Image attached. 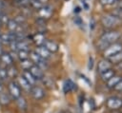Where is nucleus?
Returning a JSON list of instances; mask_svg holds the SVG:
<instances>
[{"label":"nucleus","mask_w":122,"mask_h":113,"mask_svg":"<svg viewBox=\"0 0 122 113\" xmlns=\"http://www.w3.org/2000/svg\"><path fill=\"white\" fill-rule=\"evenodd\" d=\"M119 37H120V34L118 32H116V31L107 32V33H105L101 37V39H100L97 47H98L99 49H106L112 44H113L115 41H117Z\"/></svg>","instance_id":"1"},{"label":"nucleus","mask_w":122,"mask_h":113,"mask_svg":"<svg viewBox=\"0 0 122 113\" xmlns=\"http://www.w3.org/2000/svg\"><path fill=\"white\" fill-rule=\"evenodd\" d=\"M30 59H31L30 61H31L33 64H35V66H37L38 67H40L42 70L48 68V63H47V61H46L45 59L41 58L39 55H37V53H36L35 51L31 52V53L30 54Z\"/></svg>","instance_id":"2"},{"label":"nucleus","mask_w":122,"mask_h":113,"mask_svg":"<svg viewBox=\"0 0 122 113\" xmlns=\"http://www.w3.org/2000/svg\"><path fill=\"white\" fill-rule=\"evenodd\" d=\"M9 94L10 98L16 100L21 96V88L16 82H10L9 84Z\"/></svg>","instance_id":"3"},{"label":"nucleus","mask_w":122,"mask_h":113,"mask_svg":"<svg viewBox=\"0 0 122 113\" xmlns=\"http://www.w3.org/2000/svg\"><path fill=\"white\" fill-rule=\"evenodd\" d=\"M120 23V19L116 18L115 16H113L112 14L110 15H105L102 17V24L107 27V28H111L113 26H116L117 24Z\"/></svg>","instance_id":"4"},{"label":"nucleus","mask_w":122,"mask_h":113,"mask_svg":"<svg viewBox=\"0 0 122 113\" xmlns=\"http://www.w3.org/2000/svg\"><path fill=\"white\" fill-rule=\"evenodd\" d=\"M122 50V45L121 44H112L109 47H107L104 51V55L107 58H110L113 56L114 54L120 52Z\"/></svg>","instance_id":"5"},{"label":"nucleus","mask_w":122,"mask_h":113,"mask_svg":"<svg viewBox=\"0 0 122 113\" xmlns=\"http://www.w3.org/2000/svg\"><path fill=\"white\" fill-rule=\"evenodd\" d=\"M107 106L111 109H117L122 106V99L116 96L111 97L107 100Z\"/></svg>","instance_id":"6"},{"label":"nucleus","mask_w":122,"mask_h":113,"mask_svg":"<svg viewBox=\"0 0 122 113\" xmlns=\"http://www.w3.org/2000/svg\"><path fill=\"white\" fill-rule=\"evenodd\" d=\"M30 92L32 98L35 99V100H41L45 97V91L40 86H36V85L32 86Z\"/></svg>","instance_id":"7"},{"label":"nucleus","mask_w":122,"mask_h":113,"mask_svg":"<svg viewBox=\"0 0 122 113\" xmlns=\"http://www.w3.org/2000/svg\"><path fill=\"white\" fill-rule=\"evenodd\" d=\"M51 13H52V9H51V7L47 6V5L43 6V7H42L41 9H39V10H38L39 18H41V19H43V20L46 19V18L51 17Z\"/></svg>","instance_id":"8"},{"label":"nucleus","mask_w":122,"mask_h":113,"mask_svg":"<svg viewBox=\"0 0 122 113\" xmlns=\"http://www.w3.org/2000/svg\"><path fill=\"white\" fill-rule=\"evenodd\" d=\"M29 70H30V72L31 73V75L33 76V78H34L36 81L42 80V79L44 78V76H45L43 70H42L40 67H38L37 66H35V65H33Z\"/></svg>","instance_id":"9"},{"label":"nucleus","mask_w":122,"mask_h":113,"mask_svg":"<svg viewBox=\"0 0 122 113\" xmlns=\"http://www.w3.org/2000/svg\"><path fill=\"white\" fill-rule=\"evenodd\" d=\"M43 47H44L49 52H51V53L56 52V51L58 50V48H59L58 45H57L55 42L51 41V40H45L44 43H43Z\"/></svg>","instance_id":"10"},{"label":"nucleus","mask_w":122,"mask_h":113,"mask_svg":"<svg viewBox=\"0 0 122 113\" xmlns=\"http://www.w3.org/2000/svg\"><path fill=\"white\" fill-rule=\"evenodd\" d=\"M35 52L37 53V55H39L41 58L47 60L51 57V52H49L43 46H38L35 49Z\"/></svg>","instance_id":"11"},{"label":"nucleus","mask_w":122,"mask_h":113,"mask_svg":"<svg viewBox=\"0 0 122 113\" xmlns=\"http://www.w3.org/2000/svg\"><path fill=\"white\" fill-rule=\"evenodd\" d=\"M0 61L6 65L7 66H12V63H13V59L11 58L10 54V53H7V52H3L1 55H0Z\"/></svg>","instance_id":"12"},{"label":"nucleus","mask_w":122,"mask_h":113,"mask_svg":"<svg viewBox=\"0 0 122 113\" xmlns=\"http://www.w3.org/2000/svg\"><path fill=\"white\" fill-rule=\"evenodd\" d=\"M22 77L31 85V86H34L35 84H36V80L33 78V76L31 75V73L30 72V70H24L22 72Z\"/></svg>","instance_id":"13"},{"label":"nucleus","mask_w":122,"mask_h":113,"mask_svg":"<svg viewBox=\"0 0 122 113\" xmlns=\"http://www.w3.org/2000/svg\"><path fill=\"white\" fill-rule=\"evenodd\" d=\"M17 85L20 86V88H22V89H24V90H26V91H30V89H31V85L21 76V77H18L17 78Z\"/></svg>","instance_id":"14"},{"label":"nucleus","mask_w":122,"mask_h":113,"mask_svg":"<svg viewBox=\"0 0 122 113\" xmlns=\"http://www.w3.org/2000/svg\"><path fill=\"white\" fill-rule=\"evenodd\" d=\"M111 66H112V64H111V62L109 60H101L99 62V64H98V71L100 73H102V72L110 69Z\"/></svg>","instance_id":"15"},{"label":"nucleus","mask_w":122,"mask_h":113,"mask_svg":"<svg viewBox=\"0 0 122 113\" xmlns=\"http://www.w3.org/2000/svg\"><path fill=\"white\" fill-rule=\"evenodd\" d=\"M12 41H14L13 32L1 34V42H2V43H4V44H10V43L12 42Z\"/></svg>","instance_id":"16"},{"label":"nucleus","mask_w":122,"mask_h":113,"mask_svg":"<svg viewBox=\"0 0 122 113\" xmlns=\"http://www.w3.org/2000/svg\"><path fill=\"white\" fill-rule=\"evenodd\" d=\"M10 103V96L9 93L1 92L0 93V104L3 105H8Z\"/></svg>","instance_id":"17"},{"label":"nucleus","mask_w":122,"mask_h":113,"mask_svg":"<svg viewBox=\"0 0 122 113\" xmlns=\"http://www.w3.org/2000/svg\"><path fill=\"white\" fill-rule=\"evenodd\" d=\"M16 104H17V107L20 109V110H26L28 104H27V101L24 97L20 96L18 99H16Z\"/></svg>","instance_id":"18"},{"label":"nucleus","mask_w":122,"mask_h":113,"mask_svg":"<svg viewBox=\"0 0 122 113\" xmlns=\"http://www.w3.org/2000/svg\"><path fill=\"white\" fill-rule=\"evenodd\" d=\"M101 74V78H102V80L103 81H109L112 77H113L114 76V71L112 70V69H108V70H106V71H104V72H102V73H100Z\"/></svg>","instance_id":"19"},{"label":"nucleus","mask_w":122,"mask_h":113,"mask_svg":"<svg viewBox=\"0 0 122 113\" xmlns=\"http://www.w3.org/2000/svg\"><path fill=\"white\" fill-rule=\"evenodd\" d=\"M63 88H64V92L68 93V92H70V91H71V90H73L75 88V85L71 80H67L65 82V84H64V87Z\"/></svg>","instance_id":"20"},{"label":"nucleus","mask_w":122,"mask_h":113,"mask_svg":"<svg viewBox=\"0 0 122 113\" xmlns=\"http://www.w3.org/2000/svg\"><path fill=\"white\" fill-rule=\"evenodd\" d=\"M33 41H34V43H35L36 45H38V46L43 45V43H44V41H45L44 34H43L42 32L36 33V34L33 36Z\"/></svg>","instance_id":"21"},{"label":"nucleus","mask_w":122,"mask_h":113,"mask_svg":"<svg viewBox=\"0 0 122 113\" xmlns=\"http://www.w3.org/2000/svg\"><path fill=\"white\" fill-rule=\"evenodd\" d=\"M121 80V77H119V76H113V77H112L108 82H107V85H108V86L109 87H111V88H114V86L118 84V82Z\"/></svg>","instance_id":"22"},{"label":"nucleus","mask_w":122,"mask_h":113,"mask_svg":"<svg viewBox=\"0 0 122 113\" xmlns=\"http://www.w3.org/2000/svg\"><path fill=\"white\" fill-rule=\"evenodd\" d=\"M7 27H8V28H9V30H10V32H14V31L17 29L18 25L16 24V22H15L13 19H10L9 22L7 23Z\"/></svg>","instance_id":"23"},{"label":"nucleus","mask_w":122,"mask_h":113,"mask_svg":"<svg viewBox=\"0 0 122 113\" xmlns=\"http://www.w3.org/2000/svg\"><path fill=\"white\" fill-rule=\"evenodd\" d=\"M7 69V74H8V77L10 78H14L17 76V69L13 66H8Z\"/></svg>","instance_id":"24"},{"label":"nucleus","mask_w":122,"mask_h":113,"mask_svg":"<svg viewBox=\"0 0 122 113\" xmlns=\"http://www.w3.org/2000/svg\"><path fill=\"white\" fill-rule=\"evenodd\" d=\"M29 56H30L29 50H18V52H17V57L20 59V61L29 59Z\"/></svg>","instance_id":"25"},{"label":"nucleus","mask_w":122,"mask_h":113,"mask_svg":"<svg viewBox=\"0 0 122 113\" xmlns=\"http://www.w3.org/2000/svg\"><path fill=\"white\" fill-rule=\"evenodd\" d=\"M109 61L111 63H118V62H121L122 61V50L116 54H114L113 56L110 57L109 58Z\"/></svg>","instance_id":"26"},{"label":"nucleus","mask_w":122,"mask_h":113,"mask_svg":"<svg viewBox=\"0 0 122 113\" xmlns=\"http://www.w3.org/2000/svg\"><path fill=\"white\" fill-rule=\"evenodd\" d=\"M17 49L18 50H29V45L25 40H21L17 42Z\"/></svg>","instance_id":"27"},{"label":"nucleus","mask_w":122,"mask_h":113,"mask_svg":"<svg viewBox=\"0 0 122 113\" xmlns=\"http://www.w3.org/2000/svg\"><path fill=\"white\" fill-rule=\"evenodd\" d=\"M32 66H33V63L30 60H29V59L24 60V61H21V67L24 70H29Z\"/></svg>","instance_id":"28"},{"label":"nucleus","mask_w":122,"mask_h":113,"mask_svg":"<svg viewBox=\"0 0 122 113\" xmlns=\"http://www.w3.org/2000/svg\"><path fill=\"white\" fill-rule=\"evenodd\" d=\"M42 81H43V83L48 86V87H50V88H53L54 87V82H53V80L51 79V78H50V77H45L44 76V78L42 79Z\"/></svg>","instance_id":"29"},{"label":"nucleus","mask_w":122,"mask_h":113,"mask_svg":"<svg viewBox=\"0 0 122 113\" xmlns=\"http://www.w3.org/2000/svg\"><path fill=\"white\" fill-rule=\"evenodd\" d=\"M13 20L16 22V24H17V25L21 26V25H23V24L26 22V17H25V16H23V15H17Z\"/></svg>","instance_id":"30"},{"label":"nucleus","mask_w":122,"mask_h":113,"mask_svg":"<svg viewBox=\"0 0 122 113\" xmlns=\"http://www.w3.org/2000/svg\"><path fill=\"white\" fill-rule=\"evenodd\" d=\"M112 15L118 19H121L122 18V9H120V8L114 9V10L112 11Z\"/></svg>","instance_id":"31"},{"label":"nucleus","mask_w":122,"mask_h":113,"mask_svg":"<svg viewBox=\"0 0 122 113\" xmlns=\"http://www.w3.org/2000/svg\"><path fill=\"white\" fill-rule=\"evenodd\" d=\"M73 23L76 25V26H78V27H84V22H83V20L79 17V16H74V18H73Z\"/></svg>","instance_id":"32"},{"label":"nucleus","mask_w":122,"mask_h":113,"mask_svg":"<svg viewBox=\"0 0 122 113\" xmlns=\"http://www.w3.org/2000/svg\"><path fill=\"white\" fill-rule=\"evenodd\" d=\"M8 78L7 74V69L6 68H1L0 67V81H4Z\"/></svg>","instance_id":"33"},{"label":"nucleus","mask_w":122,"mask_h":113,"mask_svg":"<svg viewBox=\"0 0 122 113\" xmlns=\"http://www.w3.org/2000/svg\"><path fill=\"white\" fill-rule=\"evenodd\" d=\"M118 0H100V3L102 5H105V6H109V5H112L114 3H116Z\"/></svg>","instance_id":"34"},{"label":"nucleus","mask_w":122,"mask_h":113,"mask_svg":"<svg viewBox=\"0 0 122 113\" xmlns=\"http://www.w3.org/2000/svg\"><path fill=\"white\" fill-rule=\"evenodd\" d=\"M10 49H11V51H13V52L18 51V49H17V42H16V41H12V42H10Z\"/></svg>","instance_id":"35"},{"label":"nucleus","mask_w":122,"mask_h":113,"mask_svg":"<svg viewBox=\"0 0 122 113\" xmlns=\"http://www.w3.org/2000/svg\"><path fill=\"white\" fill-rule=\"evenodd\" d=\"M9 17L8 15L6 14H1V18H0V23H4V24H7L9 22Z\"/></svg>","instance_id":"36"},{"label":"nucleus","mask_w":122,"mask_h":113,"mask_svg":"<svg viewBox=\"0 0 122 113\" xmlns=\"http://www.w3.org/2000/svg\"><path fill=\"white\" fill-rule=\"evenodd\" d=\"M93 66V58L92 57H90L89 58V64H88V68L89 69H92Z\"/></svg>","instance_id":"37"},{"label":"nucleus","mask_w":122,"mask_h":113,"mask_svg":"<svg viewBox=\"0 0 122 113\" xmlns=\"http://www.w3.org/2000/svg\"><path fill=\"white\" fill-rule=\"evenodd\" d=\"M114 89H116V90H122V79L118 82V84L114 86Z\"/></svg>","instance_id":"38"},{"label":"nucleus","mask_w":122,"mask_h":113,"mask_svg":"<svg viewBox=\"0 0 122 113\" xmlns=\"http://www.w3.org/2000/svg\"><path fill=\"white\" fill-rule=\"evenodd\" d=\"M95 23H94V20H93V18H92L91 19V21H90V28H91V29H93L94 28V25Z\"/></svg>","instance_id":"39"},{"label":"nucleus","mask_w":122,"mask_h":113,"mask_svg":"<svg viewBox=\"0 0 122 113\" xmlns=\"http://www.w3.org/2000/svg\"><path fill=\"white\" fill-rule=\"evenodd\" d=\"M80 11H81V8H80V7H76V8H74V10H73L74 13H79Z\"/></svg>","instance_id":"40"},{"label":"nucleus","mask_w":122,"mask_h":113,"mask_svg":"<svg viewBox=\"0 0 122 113\" xmlns=\"http://www.w3.org/2000/svg\"><path fill=\"white\" fill-rule=\"evenodd\" d=\"M38 1H39V2H40V3L42 4V5H43V6H45V5L47 4V2H48L49 0H38Z\"/></svg>","instance_id":"41"},{"label":"nucleus","mask_w":122,"mask_h":113,"mask_svg":"<svg viewBox=\"0 0 122 113\" xmlns=\"http://www.w3.org/2000/svg\"><path fill=\"white\" fill-rule=\"evenodd\" d=\"M1 92H3V85H2V83H1V81H0V93Z\"/></svg>","instance_id":"42"},{"label":"nucleus","mask_w":122,"mask_h":113,"mask_svg":"<svg viewBox=\"0 0 122 113\" xmlns=\"http://www.w3.org/2000/svg\"><path fill=\"white\" fill-rule=\"evenodd\" d=\"M3 53V48H2V46L0 45V55Z\"/></svg>","instance_id":"43"},{"label":"nucleus","mask_w":122,"mask_h":113,"mask_svg":"<svg viewBox=\"0 0 122 113\" xmlns=\"http://www.w3.org/2000/svg\"><path fill=\"white\" fill-rule=\"evenodd\" d=\"M118 8H120V9H122V0L119 2V7Z\"/></svg>","instance_id":"44"},{"label":"nucleus","mask_w":122,"mask_h":113,"mask_svg":"<svg viewBox=\"0 0 122 113\" xmlns=\"http://www.w3.org/2000/svg\"><path fill=\"white\" fill-rule=\"evenodd\" d=\"M2 9V2H1V0H0V9Z\"/></svg>","instance_id":"45"},{"label":"nucleus","mask_w":122,"mask_h":113,"mask_svg":"<svg viewBox=\"0 0 122 113\" xmlns=\"http://www.w3.org/2000/svg\"><path fill=\"white\" fill-rule=\"evenodd\" d=\"M14 1H15V2H20L21 0H14Z\"/></svg>","instance_id":"46"},{"label":"nucleus","mask_w":122,"mask_h":113,"mask_svg":"<svg viewBox=\"0 0 122 113\" xmlns=\"http://www.w3.org/2000/svg\"><path fill=\"white\" fill-rule=\"evenodd\" d=\"M0 42H1V35H0Z\"/></svg>","instance_id":"47"},{"label":"nucleus","mask_w":122,"mask_h":113,"mask_svg":"<svg viewBox=\"0 0 122 113\" xmlns=\"http://www.w3.org/2000/svg\"><path fill=\"white\" fill-rule=\"evenodd\" d=\"M0 18H1V13H0Z\"/></svg>","instance_id":"48"}]
</instances>
